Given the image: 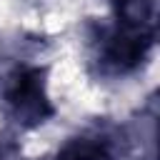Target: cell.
I'll return each mask as SVG.
<instances>
[{
    "mask_svg": "<svg viewBox=\"0 0 160 160\" xmlns=\"http://www.w3.org/2000/svg\"><path fill=\"white\" fill-rule=\"evenodd\" d=\"M158 28L112 18L92 28V62L105 78H122L140 70L152 55Z\"/></svg>",
    "mask_w": 160,
    "mask_h": 160,
    "instance_id": "obj_1",
    "label": "cell"
},
{
    "mask_svg": "<svg viewBox=\"0 0 160 160\" xmlns=\"http://www.w3.org/2000/svg\"><path fill=\"white\" fill-rule=\"evenodd\" d=\"M48 70L38 65H18L2 88V100L8 115L20 128H38L55 115V108L48 95Z\"/></svg>",
    "mask_w": 160,
    "mask_h": 160,
    "instance_id": "obj_2",
    "label": "cell"
},
{
    "mask_svg": "<svg viewBox=\"0 0 160 160\" xmlns=\"http://www.w3.org/2000/svg\"><path fill=\"white\" fill-rule=\"evenodd\" d=\"M55 160H115V152L100 135H78L55 152Z\"/></svg>",
    "mask_w": 160,
    "mask_h": 160,
    "instance_id": "obj_3",
    "label": "cell"
},
{
    "mask_svg": "<svg viewBox=\"0 0 160 160\" xmlns=\"http://www.w3.org/2000/svg\"><path fill=\"white\" fill-rule=\"evenodd\" d=\"M0 160H2V150H0Z\"/></svg>",
    "mask_w": 160,
    "mask_h": 160,
    "instance_id": "obj_4",
    "label": "cell"
}]
</instances>
